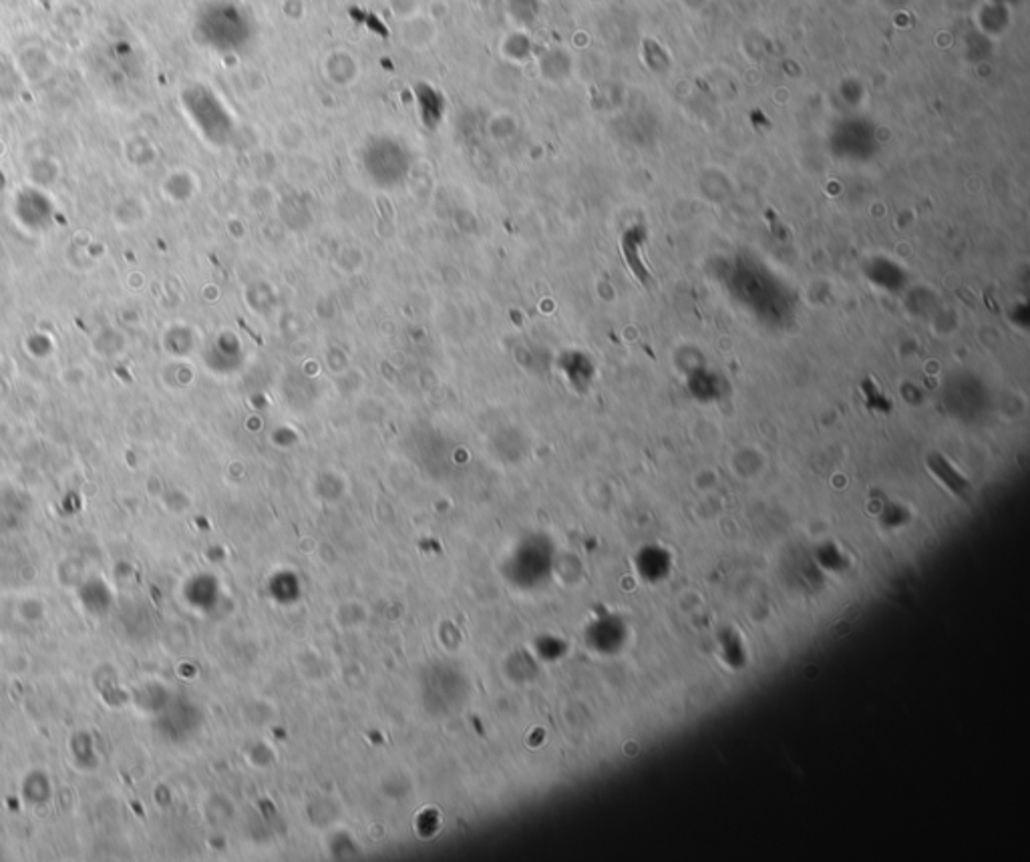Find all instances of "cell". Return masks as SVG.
Masks as SVG:
<instances>
[{"mask_svg":"<svg viewBox=\"0 0 1030 862\" xmlns=\"http://www.w3.org/2000/svg\"><path fill=\"white\" fill-rule=\"evenodd\" d=\"M865 273L874 282L875 288L890 293L902 292L907 282V273L904 271V268L892 260H872L867 263Z\"/></svg>","mask_w":1030,"mask_h":862,"instance_id":"obj_3","label":"cell"},{"mask_svg":"<svg viewBox=\"0 0 1030 862\" xmlns=\"http://www.w3.org/2000/svg\"><path fill=\"white\" fill-rule=\"evenodd\" d=\"M716 644H719L716 649H719V657L723 665L736 672V669H743L746 664H749V652H746L745 640L735 627H724V630L719 633V642Z\"/></svg>","mask_w":1030,"mask_h":862,"instance_id":"obj_5","label":"cell"},{"mask_svg":"<svg viewBox=\"0 0 1030 862\" xmlns=\"http://www.w3.org/2000/svg\"><path fill=\"white\" fill-rule=\"evenodd\" d=\"M691 397L699 402H716L724 397L726 382L719 374L713 370H694L691 372L689 380H686Z\"/></svg>","mask_w":1030,"mask_h":862,"instance_id":"obj_4","label":"cell"},{"mask_svg":"<svg viewBox=\"0 0 1030 862\" xmlns=\"http://www.w3.org/2000/svg\"><path fill=\"white\" fill-rule=\"evenodd\" d=\"M813 559L817 563V567H821V569L830 571V573H843L852 567V559L850 555H847L840 545L833 543V541H827L823 545H820L813 553Z\"/></svg>","mask_w":1030,"mask_h":862,"instance_id":"obj_6","label":"cell"},{"mask_svg":"<svg viewBox=\"0 0 1030 862\" xmlns=\"http://www.w3.org/2000/svg\"><path fill=\"white\" fill-rule=\"evenodd\" d=\"M926 466L934 479L940 483L948 493L958 499H966L971 495V481L956 469L952 461H948L942 452H930L926 459Z\"/></svg>","mask_w":1030,"mask_h":862,"instance_id":"obj_2","label":"cell"},{"mask_svg":"<svg viewBox=\"0 0 1030 862\" xmlns=\"http://www.w3.org/2000/svg\"><path fill=\"white\" fill-rule=\"evenodd\" d=\"M910 519H912V513L907 511L906 506L900 505V503L887 505L880 515V523H882L884 529H887V531L902 529L906 523H910Z\"/></svg>","mask_w":1030,"mask_h":862,"instance_id":"obj_7","label":"cell"},{"mask_svg":"<svg viewBox=\"0 0 1030 862\" xmlns=\"http://www.w3.org/2000/svg\"><path fill=\"white\" fill-rule=\"evenodd\" d=\"M634 567L642 581L650 585H659L664 583L672 575L674 555L666 549L664 545L659 543L644 545L634 557Z\"/></svg>","mask_w":1030,"mask_h":862,"instance_id":"obj_1","label":"cell"}]
</instances>
